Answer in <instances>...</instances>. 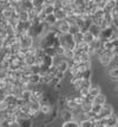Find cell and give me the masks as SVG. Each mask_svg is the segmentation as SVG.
I'll return each mask as SVG.
<instances>
[{
    "instance_id": "22",
    "label": "cell",
    "mask_w": 118,
    "mask_h": 127,
    "mask_svg": "<svg viewBox=\"0 0 118 127\" xmlns=\"http://www.w3.org/2000/svg\"><path fill=\"white\" fill-rule=\"evenodd\" d=\"M18 20L21 23H26L30 20V16H28V12L26 11H19V14H18Z\"/></svg>"
},
{
    "instance_id": "29",
    "label": "cell",
    "mask_w": 118,
    "mask_h": 127,
    "mask_svg": "<svg viewBox=\"0 0 118 127\" xmlns=\"http://www.w3.org/2000/svg\"><path fill=\"white\" fill-rule=\"evenodd\" d=\"M91 105H92V103H86V102H83V105L79 107V109H80L82 113H86V112L91 111Z\"/></svg>"
},
{
    "instance_id": "33",
    "label": "cell",
    "mask_w": 118,
    "mask_h": 127,
    "mask_svg": "<svg viewBox=\"0 0 118 127\" xmlns=\"http://www.w3.org/2000/svg\"><path fill=\"white\" fill-rule=\"evenodd\" d=\"M0 69H2V70H8V69H10V61L1 60V61H0Z\"/></svg>"
},
{
    "instance_id": "31",
    "label": "cell",
    "mask_w": 118,
    "mask_h": 127,
    "mask_svg": "<svg viewBox=\"0 0 118 127\" xmlns=\"http://www.w3.org/2000/svg\"><path fill=\"white\" fill-rule=\"evenodd\" d=\"M101 107H103V106H101V105H95V103H92V105H91V112H93L96 115H98V114L101 113Z\"/></svg>"
},
{
    "instance_id": "4",
    "label": "cell",
    "mask_w": 118,
    "mask_h": 127,
    "mask_svg": "<svg viewBox=\"0 0 118 127\" xmlns=\"http://www.w3.org/2000/svg\"><path fill=\"white\" fill-rule=\"evenodd\" d=\"M98 119H99V118H98ZM99 121L105 127H117L118 118H117V115L113 113L112 115H110L109 118H106V119H99Z\"/></svg>"
},
{
    "instance_id": "25",
    "label": "cell",
    "mask_w": 118,
    "mask_h": 127,
    "mask_svg": "<svg viewBox=\"0 0 118 127\" xmlns=\"http://www.w3.org/2000/svg\"><path fill=\"white\" fill-rule=\"evenodd\" d=\"M62 127H80V126H79L78 121H76V120H71V121H67V122H63Z\"/></svg>"
},
{
    "instance_id": "43",
    "label": "cell",
    "mask_w": 118,
    "mask_h": 127,
    "mask_svg": "<svg viewBox=\"0 0 118 127\" xmlns=\"http://www.w3.org/2000/svg\"><path fill=\"white\" fill-rule=\"evenodd\" d=\"M56 1H57V0H44L45 5H53V4H54Z\"/></svg>"
},
{
    "instance_id": "9",
    "label": "cell",
    "mask_w": 118,
    "mask_h": 127,
    "mask_svg": "<svg viewBox=\"0 0 118 127\" xmlns=\"http://www.w3.org/2000/svg\"><path fill=\"white\" fill-rule=\"evenodd\" d=\"M92 103H95V105H101V106H104L106 103V96L101 93L99 95H97L93 97V101H92Z\"/></svg>"
},
{
    "instance_id": "11",
    "label": "cell",
    "mask_w": 118,
    "mask_h": 127,
    "mask_svg": "<svg viewBox=\"0 0 118 127\" xmlns=\"http://www.w3.org/2000/svg\"><path fill=\"white\" fill-rule=\"evenodd\" d=\"M101 93V86L99 84H92L89 89V95L92 96V97H95L97 95H99Z\"/></svg>"
},
{
    "instance_id": "42",
    "label": "cell",
    "mask_w": 118,
    "mask_h": 127,
    "mask_svg": "<svg viewBox=\"0 0 118 127\" xmlns=\"http://www.w3.org/2000/svg\"><path fill=\"white\" fill-rule=\"evenodd\" d=\"M54 77H57L58 80H60V81H62V80H64V77H65V74H64V72L58 71V72L56 74V76H54Z\"/></svg>"
},
{
    "instance_id": "37",
    "label": "cell",
    "mask_w": 118,
    "mask_h": 127,
    "mask_svg": "<svg viewBox=\"0 0 118 127\" xmlns=\"http://www.w3.org/2000/svg\"><path fill=\"white\" fill-rule=\"evenodd\" d=\"M57 72H58V70H57V68H56L54 65H52V66L50 68V69L47 70V74H49V75H51L52 77H54V76H56Z\"/></svg>"
},
{
    "instance_id": "44",
    "label": "cell",
    "mask_w": 118,
    "mask_h": 127,
    "mask_svg": "<svg viewBox=\"0 0 118 127\" xmlns=\"http://www.w3.org/2000/svg\"><path fill=\"white\" fill-rule=\"evenodd\" d=\"M10 127H19V124H18V121H13L10 124Z\"/></svg>"
},
{
    "instance_id": "6",
    "label": "cell",
    "mask_w": 118,
    "mask_h": 127,
    "mask_svg": "<svg viewBox=\"0 0 118 127\" xmlns=\"http://www.w3.org/2000/svg\"><path fill=\"white\" fill-rule=\"evenodd\" d=\"M58 115L62 119L63 122H67V121L73 120V113L71 111L66 109V108H65V109H62L60 112H58Z\"/></svg>"
},
{
    "instance_id": "1",
    "label": "cell",
    "mask_w": 118,
    "mask_h": 127,
    "mask_svg": "<svg viewBox=\"0 0 118 127\" xmlns=\"http://www.w3.org/2000/svg\"><path fill=\"white\" fill-rule=\"evenodd\" d=\"M59 44L62 45L65 50H74V48H76V43L73 40V36L70 34V33L60 34V37H59Z\"/></svg>"
},
{
    "instance_id": "12",
    "label": "cell",
    "mask_w": 118,
    "mask_h": 127,
    "mask_svg": "<svg viewBox=\"0 0 118 127\" xmlns=\"http://www.w3.org/2000/svg\"><path fill=\"white\" fill-rule=\"evenodd\" d=\"M28 83L32 86H37V84H39L40 83V75L39 74H33V72H31L30 74V76H28Z\"/></svg>"
},
{
    "instance_id": "5",
    "label": "cell",
    "mask_w": 118,
    "mask_h": 127,
    "mask_svg": "<svg viewBox=\"0 0 118 127\" xmlns=\"http://www.w3.org/2000/svg\"><path fill=\"white\" fill-rule=\"evenodd\" d=\"M113 113H115V112H113V107H112V106H111V105H106V103H105V105L101 107V113H99L97 116H98L99 119H106V118H109L110 115H112Z\"/></svg>"
},
{
    "instance_id": "20",
    "label": "cell",
    "mask_w": 118,
    "mask_h": 127,
    "mask_svg": "<svg viewBox=\"0 0 118 127\" xmlns=\"http://www.w3.org/2000/svg\"><path fill=\"white\" fill-rule=\"evenodd\" d=\"M19 127H33V122L31 119H18Z\"/></svg>"
},
{
    "instance_id": "35",
    "label": "cell",
    "mask_w": 118,
    "mask_h": 127,
    "mask_svg": "<svg viewBox=\"0 0 118 127\" xmlns=\"http://www.w3.org/2000/svg\"><path fill=\"white\" fill-rule=\"evenodd\" d=\"M64 52H65V49L63 48L62 45H59V46L56 48V56L57 57H62V56H64Z\"/></svg>"
},
{
    "instance_id": "39",
    "label": "cell",
    "mask_w": 118,
    "mask_h": 127,
    "mask_svg": "<svg viewBox=\"0 0 118 127\" xmlns=\"http://www.w3.org/2000/svg\"><path fill=\"white\" fill-rule=\"evenodd\" d=\"M60 83H62V81H60V80H58L57 77H52V80H51V83H50V84L52 86V87H54V88H56L57 86H59Z\"/></svg>"
},
{
    "instance_id": "26",
    "label": "cell",
    "mask_w": 118,
    "mask_h": 127,
    "mask_svg": "<svg viewBox=\"0 0 118 127\" xmlns=\"http://www.w3.org/2000/svg\"><path fill=\"white\" fill-rule=\"evenodd\" d=\"M92 86V83H91L90 80H83L82 83H80V88L79 89H90V87Z\"/></svg>"
},
{
    "instance_id": "30",
    "label": "cell",
    "mask_w": 118,
    "mask_h": 127,
    "mask_svg": "<svg viewBox=\"0 0 118 127\" xmlns=\"http://www.w3.org/2000/svg\"><path fill=\"white\" fill-rule=\"evenodd\" d=\"M72 100H73V102L78 106V107H80V106L83 105V102H84V99L80 97L79 95H74V96H72Z\"/></svg>"
},
{
    "instance_id": "34",
    "label": "cell",
    "mask_w": 118,
    "mask_h": 127,
    "mask_svg": "<svg viewBox=\"0 0 118 127\" xmlns=\"http://www.w3.org/2000/svg\"><path fill=\"white\" fill-rule=\"evenodd\" d=\"M91 77H92L91 69H89V70H85V71H83V74H82V78H83V80H90V81H91Z\"/></svg>"
},
{
    "instance_id": "3",
    "label": "cell",
    "mask_w": 118,
    "mask_h": 127,
    "mask_svg": "<svg viewBox=\"0 0 118 127\" xmlns=\"http://www.w3.org/2000/svg\"><path fill=\"white\" fill-rule=\"evenodd\" d=\"M53 29L58 31L60 34H65V33H68V29H70V24H68L66 20H58L57 24L53 26Z\"/></svg>"
},
{
    "instance_id": "18",
    "label": "cell",
    "mask_w": 118,
    "mask_h": 127,
    "mask_svg": "<svg viewBox=\"0 0 118 127\" xmlns=\"http://www.w3.org/2000/svg\"><path fill=\"white\" fill-rule=\"evenodd\" d=\"M23 63H24V65H26V66H33V65H35V56L31 55V56L25 57V58L23 60Z\"/></svg>"
},
{
    "instance_id": "13",
    "label": "cell",
    "mask_w": 118,
    "mask_h": 127,
    "mask_svg": "<svg viewBox=\"0 0 118 127\" xmlns=\"http://www.w3.org/2000/svg\"><path fill=\"white\" fill-rule=\"evenodd\" d=\"M96 37L90 32V31H86V32L83 33V42L86 43V44H92L95 42Z\"/></svg>"
},
{
    "instance_id": "15",
    "label": "cell",
    "mask_w": 118,
    "mask_h": 127,
    "mask_svg": "<svg viewBox=\"0 0 118 127\" xmlns=\"http://www.w3.org/2000/svg\"><path fill=\"white\" fill-rule=\"evenodd\" d=\"M41 96H43V92L41 90H39V89H32L30 101H40Z\"/></svg>"
},
{
    "instance_id": "21",
    "label": "cell",
    "mask_w": 118,
    "mask_h": 127,
    "mask_svg": "<svg viewBox=\"0 0 118 127\" xmlns=\"http://www.w3.org/2000/svg\"><path fill=\"white\" fill-rule=\"evenodd\" d=\"M31 92H32V89H23L21 93H20L19 99H23L24 101L28 102V101H30V97H31Z\"/></svg>"
},
{
    "instance_id": "10",
    "label": "cell",
    "mask_w": 118,
    "mask_h": 127,
    "mask_svg": "<svg viewBox=\"0 0 118 127\" xmlns=\"http://www.w3.org/2000/svg\"><path fill=\"white\" fill-rule=\"evenodd\" d=\"M27 107L30 111H32L33 113H39L40 109V102L39 101H28Z\"/></svg>"
},
{
    "instance_id": "8",
    "label": "cell",
    "mask_w": 118,
    "mask_h": 127,
    "mask_svg": "<svg viewBox=\"0 0 118 127\" xmlns=\"http://www.w3.org/2000/svg\"><path fill=\"white\" fill-rule=\"evenodd\" d=\"M112 66L109 69V76H110V78L112 80V81H117L118 80V66H117V64H116V61H113L112 63Z\"/></svg>"
},
{
    "instance_id": "38",
    "label": "cell",
    "mask_w": 118,
    "mask_h": 127,
    "mask_svg": "<svg viewBox=\"0 0 118 127\" xmlns=\"http://www.w3.org/2000/svg\"><path fill=\"white\" fill-rule=\"evenodd\" d=\"M6 86H7V83H6V78L0 77V92H4V90L6 89Z\"/></svg>"
},
{
    "instance_id": "36",
    "label": "cell",
    "mask_w": 118,
    "mask_h": 127,
    "mask_svg": "<svg viewBox=\"0 0 118 127\" xmlns=\"http://www.w3.org/2000/svg\"><path fill=\"white\" fill-rule=\"evenodd\" d=\"M7 107H8V106L6 105V102L2 100V97H0V114H2V113L7 109Z\"/></svg>"
},
{
    "instance_id": "19",
    "label": "cell",
    "mask_w": 118,
    "mask_h": 127,
    "mask_svg": "<svg viewBox=\"0 0 118 127\" xmlns=\"http://www.w3.org/2000/svg\"><path fill=\"white\" fill-rule=\"evenodd\" d=\"M53 14H54V17L57 18V20H65V19H66V13L64 12V10H63V8L54 10Z\"/></svg>"
},
{
    "instance_id": "32",
    "label": "cell",
    "mask_w": 118,
    "mask_h": 127,
    "mask_svg": "<svg viewBox=\"0 0 118 127\" xmlns=\"http://www.w3.org/2000/svg\"><path fill=\"white\" fill-rule=\"evenodd\" d=\"M79 31H80V29H79V26L78 25H76V24H74V25H70V29H68V33H70V34H76V33H78Z\"/></svg>"
},
{
    "instance_id": "16",
    "label": "cell",
    "mask_w": 118,
    "mask_h": 127,
    "mask_svg": "<svg viewBox=\"0 0 118 127\" xmlns=\"http://www.w3.org/2000/svg\"><path fill=\"white\" fill-rule=\"evenodd\" d=\"M57 22H58V20H57V18L54 17V14H49V16H46L45 20H44V23H45L49 28H53V26L57 24Z\"/></svg>"
},
{
    "instance_id": "28",
    "label": "cell",
    "mask_w": 118,
    "mask_h": 127,
    "mask_svg": "<svg viewBox=\"0 0 118 127\" xmlns=\"http://www.w3.org/2000/svg\"><path fill=\"white\" fill-rule=\"evenodd\" d=\"M79 126L80 127H95V122L91 121V120H83V121L79 122Z\"/></svg>"
},
{
    "instance_id": "27",
    "label": "cell",
    "mask_w": 118,
    "mask_h": 127,
    "mask_svg": "<svg viewBox=\"0 0 118 127\" xmlns=\"http://www.w3.org/2000/svg\"><path fill=\"white\" fill-rule=\"evenodd\" d=\"M73 40H74V43H76V44L82 43V42H83V32H80V31H79L78 33L73 34Z\"/></svg>"
},
{
    "instance_id": "41",
    "label": "cell",
    "mask_w": 118,
    "mask_h": 127,
    "mask_svg": "<svg viewBox=\"0 0 118 127\" xmlns=\"http://www.w3.org/2000/svg\"><path fill=\"white\" fill-rule=\"evenodd\" d=\"M0 127H10V122L5 120V119L0 118Z\"/></svg>"
},
{
    "instance_id": "17",
    "label": "cell",
    "mask_w": 118,
    "mask_h": 127,
    "mask_svg": "<svg viewBox=\"0 0 118 127\" xmlns=\"http://www.w3.org/2000/svg\"><path fill=\"white\" fill-rule=\"evenodd\" d=\"M65 107H66V109H68V111H71V112L76 111L77 108H79L78 106L73 102L72 97H66V101H65Z\"/></svg>"
},
{
    "instance_id": "40",
    "label": "cell",
    "mask_w": 118,
    "mask_h": 127,
    "mask_svg": "<svg viewBox=\"0 0 118 127\" xmlns=\"http://www.w3.org/2000/svg\"><path fill=\"white\" fill-rule=\"evenodd\" d=\"M64 57H66V58H68L70 61L72 60L73 57V50H65V52H64Z\"/></svg>"
},
{
    "instance_id": "24",
    "label": "cell",
    "mask_w": 118,
    "mask_h": 127,
    "mask_svg": "<svg viewBox=\"0 0 118 127\" xmlns=\"http://www.w3.org/2000/svg\"><path fill=\"white\" fill-rule=\"evenodd\" d=\"M43 12L45 13L46 16H49V14H53V12H54V7H53V5H44V7H43Z\"/></svg>"
},
{
    "instance_id": "7",
    "label": "cell",
    "mask_w": 118,
    "mask_h": 127,
    "mask_svg": "<svg viewBox=\"0 0 118 127\" xmlns=\"http://www.w3.org/2000/svg\"><path fill=\"white\" fill-rule=\"evenodd\" d=\"M53 65L57 68V70L60 72H64V74H66L68 70V61L66 60H59V61L54 63Z\"/></svg>"
},
{
    "instance_id": "23",
    "label": "cell",
    "mask_w": 118,
    "mask_h": 127,
    "mask_svg": "<svg viewBox=\"0 0 118 127\" xmlns=\"http://www.w3.org/2000/svg\"><path fill=\"white\" fill-rule=\"evenodd\" d=\"M43 51H44V54H45L46 56H50L52 58L57 57L56 56V48H44Z\"/></svg>"
},
{
    "instance_id": "14",
    "label": "cell",
    "mask_w": 118,
    "mask_h": 127,
    "mask_svg": "<svg viewBox=\"0 0 118 127\" xmlns=\"http://www.w3.org/2000/svg\"><path fill=\"white\" fill-rule=\"evenodd\" d=\"M54 107H56V106H54ZM52 109H53V107H52V106L45 105V103H40V109H39V112H40V114H41V115H44V116L49 115Z\"/></svg>"
},
{
    "instance_id": "2",
    "label": "cell",
    "mask_w": 118,
    "mask_h": 127,
    "mask_svg": "<svg viewBox=\"0 0 118 127\" xmlns=\"http://www.w3.org/2000/svg\"><path fill=\"white\" fill-rule=\"evenodd\" d=\"M98 60L101 62V65L104 66H109L113 61L117 60V57H115L111 50H103L101 52V55L98 56Z\"/></svg>"
},
{
    "instance_id": "45",
    "label": "cell",
    "mask_w": 118,
    "mask_h": 127,
    "mask_svg": "<svg viewBox=\"0 0 118 127\" xmlns=\"http://www.w3.org/2000/svg\"><path fill=\"white\" fill-rule=\"evenodd\" d=\"M95 1H96V4H99V2H101L103 0H95Z\"/></svg>"
}]
</instances>
